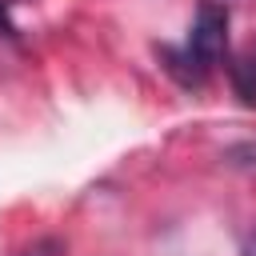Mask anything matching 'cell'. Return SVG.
Returning <instances> with one entry per match:
<instances>
[{
	"label": "cell",
	"mask_w": 256,
	"mask_h": 256,
	"mask_svg": "<svg viewBox=\"0 0 256 256\" xmlns=\"http://www.w3.org/2000/svg\"><path fill=\"white\" fill-rule=\"evenodd\" d=\"M244 256H256V236L248 240V248H244Z\"/></svg>",
	"instance_id": "cell-2"
},
{
	"label": "cell",
	"mask_w": 256,
	"mask_h": 256,
	"mask_svg": "<svg viewBox=\"0 0 256 256\" xmlns=\"http://www.w3.org/2000/svg\"><path fill=\"white\" fill-rule=\"evenodd\" d=\"M224 52H228V8L216 4V0H204L192 28H188V40L180 48L164 52V68L184 88H200L220 68Z\"/></svg>",
	"instance_id": "cell-1"
}]
</instances>
